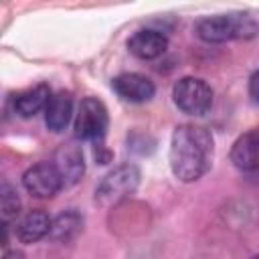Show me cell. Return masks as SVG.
Segmentation results:
<instances>
[{
	"instance_id": "6da1fadb",
	"label": "cell",
	"mask_w": 259,
	"mask_h": 259,
	"mask_svg": "<svg viewBox=\"0 0 259 259\" xmlns=\"http://www.w3.org/2000/svg\"><path fill=\"white\" fill-rule=\"evenodd\" d=\"M214 156L212 136L200 125H178L170 140L168 162L172 174L180 182H194L202 178L210 166Z\"/></svg>"
},
{
	"instance_id": "7a4b0ae2",
	"label": "cell",
	"mask_w": 259,
	"mask_h": 259,
	"mask_svg": "<svg viewBox=\"0 0 259 259\" xmlns=\"http://www.w3.org/2000/svg\"><path fill=\"white\" fill-rule=\"evenodd\" d=\"M196 34L204 42H227L235 38H253L259 24L245 14H219L196 22Z\"/></svg>"
},
{
	"instance_id": "3957f363",
	"label": "cell",
	"mask_w": 259,
	"mask_h": 259,
	"mask_svg": "<svg viewBox=\"0 0 259 259\" xmlns=\"http://www.w3.org/2000/svg\"><path fill=\"white\" fill-rule=\"evenodd\" d=\"M140 168L136 164H121L115 166L111 172H107L101 182L95 188V202L99 206H113L117 202H121L123 198H127L130 194L136 192V188L140 186Z\"/></svg>"
},
{
	"instance_id": "277c9868",
	"label": "cell",
	"mask_w": 259,
	"mask_h": 259,
	"mask_svg": "<svg viewBox=\"0 0 259 259\" xmlns=\"http://www.w3.org/2000/svg\"><path fill=\"white\" fill-rule=\"evenodd\" d=\"M176 107L186 115H204L212 105V89L200 77H182L172 87Z\"/></svg>"
},
{
	"instance_id": "5b68a950",
	"label": "cell",
	"mask_w": 259,
	"mask_h": 259,
	"mask_svg": "<svg viewBox=\"0 0 259 259\" xmlns=\"http://www.w3.org/2000/svg\"><path fill=\"white\" fill-rule=\"evenodd\" d=\"M107 125H109V115L103 101L97 97H85L79 103V111L75 117V125H73L75 138L101 144L107 132Z\"/></svg>"
},
{
	"instance_id": "8992f818",
	"label": "cell",
	"mask_w": 259,
	"mask_h": 259,
	"mask_svg": "<svg viewBox=\"0 0 259 259\" xmlns=\"http://www.w3.org/2000/svg\"><path fill=\"white\" fill-rule=\"evenodd\" d=\"M22 186L36 198H53L65 182L53 162H38L22 174Z\"/></svg>"
},
{
	"instance_id": "52a82bcc",
	"label": "cell",
	"mask_w": 259,
	"mask_h": 259,
	"mask_svg": "<svg viewBox=\"0 0 259 259\" xmlns=\"http://www.w3.org/2000/svg\"><path fill=\"white\" fill-rule=\"evenodd\" d=\"M111 87L121 99L134 101V103L150 101L156 93L152 79H148L146 75H140V73H121L111 81Z\"/></svg>"
},
{
	"instance_id": "ba28073f",
	"label": "cell",
	"mask_w": 259,
	"mask_h": 259,
	"mask_svg": "<svg viewBox=\"0 0 259 259\" xmlns=\"http://www.w3.org/2000/svg\"><path fill=\"white\" fill-rule=\"evenodd\" d=\"M53 164L57 166L65 186H73L81 180L83 172H85V160H83V150L81 146L69 142V144H63L57 152H55V158H53Z\"/></svg>"
},
{
	"instance_id": "9c48e42d",
	"label": "cell",
	"mask_w": 259,
	"mask_h": 259,
	"mask_svg": "<svg viewBox=\"0 0 259 259\" xmlns=\"http://www.w3.org/2000/svg\"><path fill=\"white\" fill-rule=\"evenodd\" d=\"M127 49H130V53L134 57H138L142 61H152V59H156V57H160V55L166 53L168 38L160 30L144 28V30H138V32H134L130 36Z\"/></svg>"
},
{
	"instance_id": "30bf717a",
	"label": "cell",
	"mask_w": 259,
	"mask_h": 259,
	"mask_svg": "<svg viewBox=\"0 0 259 259\" xmlns=\"http://www.w3.org/2000/svg\"><path fill=\"white\" fill-rule=\"evenodd\" d=\"M231 162L245 172L259 168V127L239 136L231 148Z\"/></svg>"
},
{
	"instance_id": "8fae6325",
	"label": "cell",
	"mask_w": 259,
	"mask_h": 259,
	"mask_svg": "<svg viewBox=\"0 0 259 259\" xmlns=\"http://www.w3.org/2000/svg\"><path fill=\"white\" fill-rule=\"evenodd\" d=\"M73 115V95L69 91H57L51 95L45 107V123L51 132L59 134L67 127Z\"/></svg>"
},
{
	"instance_id": "7c38bea8",
	"label": "cell",
	"mask_w": 259,
	"mask_h": 259,
	"mask_svg": "<svg viewBox=\"0 0 259 259\" xmlns=\"http://www.w3.org/2000/svg\"><path fill=\"white\" fill-rule=\"evenodd\" d=\"M51 89L49 85L45 83H38L30 89H24L20 93L14 95L12 99V105H14V111L20 115V117H32L36 115L38 111H42L51 99Z\"/></svg>"
},
{
	"instance_id": "4fadbf2b",
	"label": "cell",
	"mask_w": 259,
	"mask_h": 259,
	"mask_svg": "<svg viewBox=\"0 0 259 259\" xmlns=\"http://www.w3.org/2000/svg\"><path fill=\"white\" fill-rule=\"evenodd\" d=\"M53 219L45 210H30L16 223V237L20 243H36L42 237H49Z\"/></svg>"
},
{
	"instance_id": "5bb4252c",
	"label": "cell",
	"mask_w": 259,
	"mask_h": 259,
	"mask_svg": "<svg viewBox=\"0 0 259 259\" xmlns=\"http://www.w3.org/2000/svg\"><path fill=\"white\" fill-rule=\"evenodd\" d=\"M81 225H83V219H81L79 212L65 210V212H61L59 217L53 219L49 239H53L55 243H67L81 231Z\"/></svg>"
},
{
	"instance_id": "9a60e30c",
	"label": "cell",
	"mask_w": 259,
	"mask_h": 259,
	"mask_svg": "<svg viewBox=\"0 0 259 259\" xmlns=\"http://www.w3.org/2000/svg\"><path fill=\"white\" fill-rule=\"evenodd\" d=\"M20 212V198L16 194V190L10 184H2L0 188V214H2V223L8 225L10 221H14Z\"/></svg>"
},
{
	"instance_id": "2e32d148",
	"label": "cell",
	"mask_w": 259,
	"mask_h": 259,
	"mask_svg": "<svg viewBox=\"0 0 259 259\" xmlns=\"http://www.w3.org/2000/svg\"><path fill=\"white\" fill-rule=\"evenodd\" d=\"M249 95H251V99L259 105V69L251 75V79H249Z\"/></svg>"
},
{
	"instance_id": "e0dca14e",
	"label": "cell",
	"mask_w": 259,
	"mask_h": 259,
	"mask_svg": "<svg viewBox=\"0 0 259 259\" xmlns=\"http://www.w3.org/2000/svg\"><path fill=\"white\" fill-rule=\"evenodd\" d=\"M4 259H24V255H22L20 251H8V253L4 255Z\"/></svg>"
},
{
	"instance_id": "ac0fdd59",
	"label": "cell",
	"mask_w": 259,
	"mask_h": 259,
	"mask_svg": "<svg viewBox=\"0 0 259 259\" xmlns=\"http://www.w3.org/2000/svg\"><path fill=\"white\" fill-rule=\"evenodd\" d=\"M253 259H259V255H257V257H253Z\"/></svg>"
}]
</instances>
